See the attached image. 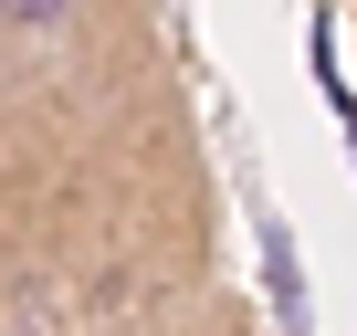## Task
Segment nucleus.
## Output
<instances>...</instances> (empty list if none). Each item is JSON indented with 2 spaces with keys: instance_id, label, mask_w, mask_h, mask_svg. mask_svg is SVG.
<instances>
[{
  "instance_id": "nucleus-1",
  "label": "nucleus",
  "mask_w": 357,
  "mask_h": 336,
  "mask_svg": "<svg viewBox=\"0 0 357 336\" xmlns=\"http://www.w3.org/2000/svg\"><path fill=\"white\" fill-rule=\"evenodd\" d=\"M84 11H95V0H0V32H11V43H63Z\"/></svg>"
}]
</instances>
